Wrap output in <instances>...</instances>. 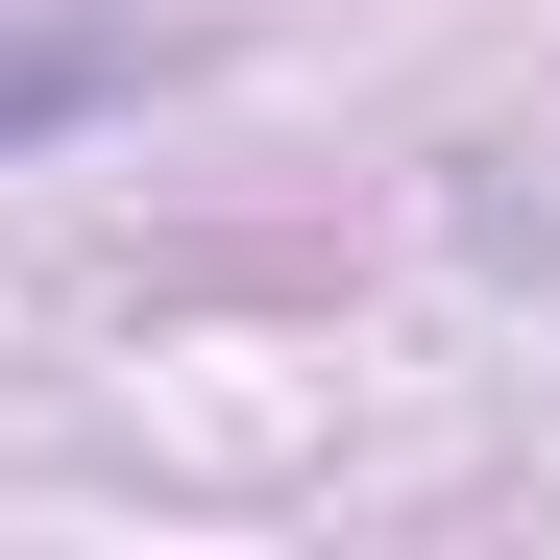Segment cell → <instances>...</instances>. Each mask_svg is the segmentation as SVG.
Masks as SVG:
<instances>
[{
	"label": "cell",
	"instance_id": "6da1fadb",
	"mask_svg": "<svg viewBox=\"0 0 560 560\" xmlns=\"http://www.w3.org/2000/svg\"><path fill=\"white\" fill-rule=\"evenodd\" d=\"M122 98H147V25H0V147L122 122Z\"/></svg>",
	"mask_w": 560,
	"mask_h": 560
}]
</instances>
